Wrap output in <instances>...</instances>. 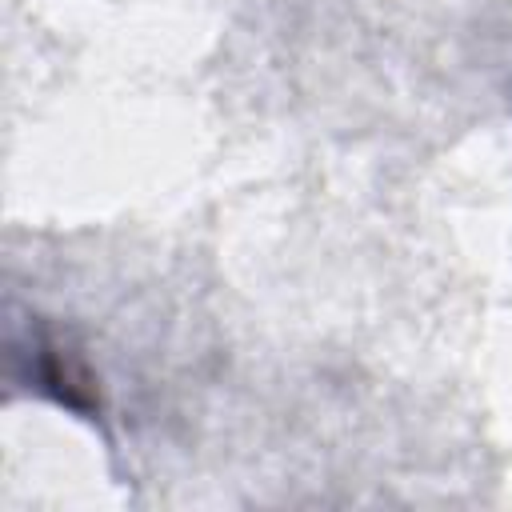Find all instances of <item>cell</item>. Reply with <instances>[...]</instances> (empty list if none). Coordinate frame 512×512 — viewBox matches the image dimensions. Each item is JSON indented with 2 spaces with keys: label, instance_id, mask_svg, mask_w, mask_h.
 <instances>
[{
  "label": "cell",
  "instance_id": "cell-1",
  "mask_svg": "<svg viewBox=\"0 0 512 512\" xmlns=\"http://www.w3.org/2000/svg\"><path fill=\"white\" fill-rule=\"evenodd\" d=\"M36 388L44 396H52L60 408L84 416V420H96L100 412V400H96V388H92V376L56 344H40L36 348V372H32Z\"/></svg>",
  "mask_w": 512,
  "mask_h": 512
}]
</instances>
